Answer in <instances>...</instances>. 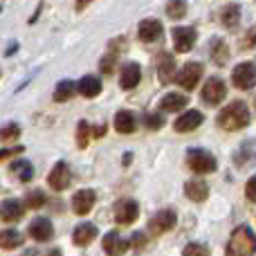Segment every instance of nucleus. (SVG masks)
Here are the masks:
<instances>
[{"label": "nucleus", "instance_id": "1", "mask_svg": "<svg viewBox=\"0 0 256 256\" xmlns=\"http://www.w3.org/2000/svg\"><path fill=\"white\" fill-rule=\"evenodd\" d=\"M216 122L222 130H240L250 124V108L245 106V102H232L218 112Z\"/></svg>", "mask_w": 256, "mask_h": 256}, {"label": "nucleus", "instance_id": "2", "mask_svg": "<svg viewBox=\"0 0 256 256\" xmlns=\"http://www.w3.org/2000/svg\"><path fill=\"white\" fill-rule=\"evenodd\" d=\"M256 254V234L248 225H240L232 232L225 256H254Z\"/></svg>", "mask_w": 256, "mask_h": 256}, {"label": "nucleus", "instance_id": "3", "mask_svg": "<svg viewBox=\"0 0 256 256\" xmlns=\"http://www.w3.org/2000/svg\"><path fill=\"white\" fill-rule=\"evenodd\" d=\"M186 164H189L191 171L200 173V176H204V173H214L218 168L216 158L204 148H189L186 150Z\"/></svg>", "mask_w": 256, "mask_h": 256}, {"label": "nucleus", "instance_id": "4", "mask_svg": "<svg viewBox=\"0 0 256 256\" xmlns=\"http://www.w3.org/2000/svg\"><path fill=\"white\" fill-rule=\"evenodd\" d=\"M232 84L236 86L238 90H252L256 86V66L252 61L238 63L232 72Z\"/></svg>", "mask_w": 256, "mask_h": 256}, {"label": "nucleus", "instance_id": "5", "mask_svg": "<svg viewBox=\"0 0 256 256\" xmlns=\"http://www.w3.org/2000/svg\"><path fill=\"white\" fill-rule=\"evenodd\" d=\"M227 97V86L220 76H212V79L204 81L202 86V102L212 104V106H218L222 99Z\"/></svg>", "mask_w": 256, "mask_h": 256}, {"label": "nucleus", "instance_id": "6", "mask_svg": "<svg viewBox=\"0 0 256 256\" xmlns=\"http://www.w3.org/2000/svg\"><path fill=\"white\" fill-rule=\"evenodd\" d=\"M200 76H202V63H198V61H191V63H184V66H182V70L178 72L176 81L182 86V88H186V90H194L196 86H198Z\"/></svg>", "mask_w": 256, "mask_h": 256}, {"label": "nucleus", "instance_id": "7", "mask_svg": "<svg viewBox=\"0 0 256 256\" xmlns=\"http://www.w3.org/2000/svg\"><path fill=\"white\" fill-rule=\"evenodd\" d=\"M155 70H158V79L160 84H171L176 74V58H173L171 52H160L158 58H155Z\"/></svg>", "mask_w": 256, "mask_h": 256}, {"label": "nucleus", "instance_id": "8", "mask_svg": "<svg viewBox=\"0 0 256 256\" xmlns=\"http://www.w3.org/2000/svg\"><path fill=\"white\" fill-rule=\"evenodd\" d=\"M176 222H178L176 212H173V209H162V212H158L148 220V232H153V234H164V232L173 230Z\"/></svg>", "mask_w": 256, "mask_h": 256}, {"label": "nucleus", "instance_id": "9", "mask_svg": "<svg viewBox=\"0 0 256 256\" xmlns=\"http://www.w3.org/2000/svg\"><path fill=\"white\" fill-rule=\"evenodd\" d=\"M196 40H198V34H196L194 27H176L173 30V48H176V52L180 54L189 52L196 45Z\"/></svg>", "mask_w": 256, "mask_h": 256}, {"label": "nucleus", "instance_id": "10", "mask_svg": "<svg viewBox=\"0 0 256 256\" xmlns=\"http://www.w3.org/2000/svg\"><path fill=\"white\" fill-rule=\"evenodd\" d=\"M137 214H140V207H137L135 200L130 198H122L120 202L115 204V220L120 225H132L137 220Z\"/></svg>", "mask_w": 256, "mask_h": 256}, {"label": "nucleus", "instance_id": "11", "mask_svg": "<svg viewBox=\"0 0 256 256\" xmlns=\"http://www.w3.org/2000/svg\"><path fill=\"white\" fill-rule=\"evenodd\" d=\"M48 184H50V189H54V191H66L68 189V184H70V168H68L66 162L54 164V168L48 176Z\"/></svg>", "mask_w": 256, "mask_h": 256}, {"label": "nucleus", "instance_id": "12", "mask_svg": "<svg viewBox=\"0 0 256 256\" xmlns=\"http://www.w3.org/2000/svg\"><path fill=\"white\" fill-rule=\"evenodd\" d=\"M94 200H97V196H94L92 189L76 191V194L72 196V212H74L76 216H86V214H90V209L94 207Z\"/></svg>", "mask_w": 256, "mask_h": 256}, {"label": "nucleus", "instance_id": "13", "mask_svg": "<svg viewBox=\"0 0 256 256\" xmlns=\"http://www.w3.org/2000/svg\"><path fill=\"white\" fill-rule=\"evenodd\" d=\"M162 22L155 20V18H148V20H142L140 27H137V36L144 43H155V40L162 38Z\"/></svg>", "mask_w": 256, "mask_h": 256}, {"label": "nucleus", "instance_id": "14", "mask_svg": "<svg viewBox=\"0 0 256 256\" xmlns=\"http://www.w3.org/2000/svg\"><path fill=\"white\" fill-rule=\"evenodd\" d=\"M202 122H204V117L200 110H186L184 115H180L176 122H173V128H176L178 132H191L202 124Z\"/></svg>", "mask_w": 256, "mask_h": 256}, {"label": "nucleus", "instance_id": "15", "mask_svg": "<svg viewBox=\"0 0 256 256\" xmlns=\"http://www.w3.org/2000/svg\"><path fill=\"white\" fill-rule=\"evenodd\" d=\"M30 236L34 240H38V243H45V240H50L54 236V227L52 222L48 220V218H34V220L30 222Z\"/></svg>", "mask_w": 256, "mask_h": 256}, {"label": "nucleus", "instance_id": "16", "mask_svg": "<svg viewBox=\"0 0 256 256\" xmlns=\"http://www.w3.org/2000/svg\"><path fill=\"white\" fill-rule=\"evenodd\" d=\"M102 243H104V250H106L108 256H122V254H126L128 245H130L126 238H122L120 232H108V234L104 236Z\"/></svg>", "mask_w": 256, "mask_h": 256}, {"label": "nucleus", "instance_id": "17", "mask_svg": "<svg viewBox=\"0 0 256 256\" xmlns=\"http://www.w3.org/2000/svg\"><path fill=\"white\" fill-rule=\"evenodd\" d=\"M94 238H97V227L92 222H81L72 232V240H74L76 248H88Z\"/></svg>", "mask_w": 256, "mask_h": 256}, {"label": "nucleus", "instance_id": "18", "mask_svg": "<svg viewBox=\"0 0 256 256\" xmlns=\"http://www.w3.org/2000/svg\"><path fill=\"white\" fill-rule=\"evenodd\" d=\"M22 214H25V207H22V202L16 198H7L0 204V218H2L4 222H18L22 218Z\"/></svg>", "mask_w": 256, "mask_h": 256}, {"label": "nucleus", "instance_id": "19", "mask_svg": "<svg viewBox=\"0 0 256 256\" xmlns=\"http://www.w3.org/2000/svg\"><path fill=\"white\" fill-rule=\"evenodd\" d=\"M184 196L189 200H194V202H202L209 196V184L202 178H194V180H189L184 184Z\"/></svg>", "mask_w": 256, "mask_h": 256}, {"label": "nucleus", "instance_id": "20", "mask_svg": "<svg viewBox=\"0 0 256 256\" xmlns=\"http://www.w3.org/2000/svg\"><path fill=\"white\" fill-rule=\"evenodd\" d=\"M142 81V68L137 63H126L124 70H122V76H120V84L124 90H132L137 88V84Z\"/></svg>", "mask_w": 256, "mask_h": 256}, {"label": "nucleus", "instance_id": "21", "mask_svg": "<svg viewBox=\"0 0 256 256\" xmlns=\"http://www.w3.org/2000/svg\"><path fill=\"white\" fill-rule=\"evenodd\" d=\"M115 128H117V132H122V135H130V132H135V128H137L135 115H132L130 110H120L115 115Z\"/></svg>", "mask_w": 256, "mask_h": 256}, {"label": "nucleus", "instance_id": "22", "mask_svg": "<svg viewBox=\"0 0 256 256\" xmlns=\"http://www.w3.org/2000/svg\"><path fill=\"white\" fill-rule=\"evenodd\" d=\"M76 88H79V92L84 94L86 99H94L99 92H102V81H99L97 76L88 74V76H84V79L76 84Z\"/></svg>", "mask_w": 256, "mask_h": 256}, {"label": "nucleus", "instance_id": "23", "mask_svg": "<svg viewBox=\"0 0 256 256\" xmlns=\"http://www.w3.org/2000/svg\"><path fill=\"white\" fill-rule=\"evenodd\" d=\"M184 106H186V97L180 92H168V94H164L162 102H160V108H162L164 112H178Z\"/></svg>", "mask_w": 256, "mask_h": 256}, {"label": "nucleus", "instance_id": "24", "mask_svg": "<svg viewBox=\"0 0 256 256\" xmlns=\"http://www.w3.org/2000/svg\"><path fill=\"white\" fill-rule=\"evenodd\" d=\"M209 54H212V58H214L216 66H225V63L230 61V48H227V43L222 38L212 40V45H209Z\"/></svg>", "mask_w": 256, "mask_h": 256}, {"label": "nucleus", "instance_id": "25", "mask_svg": "<svg viewBox=\"0 0 256 256\" xmlns=\"http://www.w3.org/2000/svg\"><path fill=\"white\" fill-rule=\"evenodd\" d=\"M76 84L74 81H70V79H66V81H58L56 84V88H54V102H68V99H72V94L76 92Z\"/></svg>", "mask_w": 256, "mask_h": 256}, {"label": "nucleus", "instance_id": "26", "mask_svg": "<svg viewBox=\"0 0 256 256\" xmlns=\"http://www.w3.org/2000/svg\"><path fill=\"white\" fill-rule=\"evenodd\" d=\"M9 171H12L14 176H18L20 182H30L32 178H34V166H32L27 160H16V162H12Z\"/></svg>", "mask_w": 256, "mask_h": 256}, {"label": "nucleus", "instance_id": "27", "mask_svg": "<svg viewBox=\"0 0 256 256\" xmlns=\"http://www.w3.org/2000/svg\"><path fill=\"white\" fill-rule=\"evenodd\" d=\"M22 245V234L16 230H2L0 232V248L2 250H16Z\"/></svg>", "mask_w": 256, "mask_h": 256}, {"label": "nucleus", "instance_id": "28", "mask_svg": "<svg viewBox=\"0 0 256 256\" xmlns=\"http://www.w3.org/2000/svg\"><path fill=\"white\" fill-rule=\"evenodd\" d=\"M220 20H222V25H225L227 30H234V27L240 22V4H236V2L227 4V7L222 9Z\"/></svg>", "mask_w": 256, "mask_h": 256}, {"label": "nucleus", "instance_id": "29", "mask_svg": "<svg viewBox=\"0 0 256 256\" xmlns=\"http://www.w3.org/2000/svg\"><path fill=\"white\" fill-rule=\"evenodd\" d=\"M90 135H94V128L88 122H79V126H76V146L86 148L90 142Z\"/></svg>", "mask_w": 256, "mask_h": 256}, {"label": "nucleus", "instance_id": "30", "mask_svg": "<svg viewBox=\"0 0 256 256\" xmlns=\"http://www.w3.org/2000/svg\"><path fill=\"white\" fill-rule=\"evenodd\" d=\"M254 158H256V155H254V146L250 144V142H248V144H243V146H240V150L234 155V160H236V166H245V164H248V162H254Z\"/></svg>", "mask_w": 256, "mask_h": 256}, {"label": "nucleus", "instance_id": "31", "mask_svg": "<svg viewBox=\"0 0 256 256\" xmlns=\"http://www.w3.org/2000/svg\"><path fill=\"white\" fill-rule=\"evenodd\" d=\"M166 14H168V18H173V20H180V18L186 16V2H184V0L168 2L166 4Z\"/></svg>", "mask_w": 256, "mask_h": 256}, {"label": "nucleus", "instance_id": "32", "mask_svg": "<svg viewBox=\"0 0 256 256\" xmlns=\"http://www.w3.org/2000/svg\"><path fill=\"white\" fill-rule=\"evenodd\" d=\"M45 200H48V196H45L40 189H36V191H32V194H27L25 204H27L30 209H40V207L45 204Z\"/></svg>", "mask_w": 256, "mask_h": 256}, {"label": "nucleus", "instance_id": "33", "mask_svg": "<svg viewBox=\"0 0 256 256\" xmlns=\"http://www.w3.org/2000/svg\"><path fill=\"white\" fill-rule=\"evenodd\" d=\"M20 137V126L18 124H7L0 128V142H16Z\"/></svg>", "mask_w": 256, "mask_h": 256}, {"label": "nucleus", "instance_id": "34", "mask_svg": "<svg viewBox=\"0 0 256 256\" xmlns=\"http://www.w3.org/2000/svg\"><path fill=\"white\" fill-rule=\"evenodd\" d=\"M182 256H209V248L202 243H189L182 250Z\"/></svg>", "mask_w": 256, "mask_h": 256}, {"label": "nucleus", "instance_id": "35", "mask_svg": "<svg viewBox=\"0 0 256 256\" xmlns=\"http://www.w3.org/2000/svg\"><path fill=\"white\" fill-rule=\"evenodd\" d=\"M117 54H112V52H108L106 56L99 61V68H102V72L104 74H112V70H115V66H117Z\"/></svg>", "mask_w": 256, "mask_h": 256}, {"label": "nucleus", "instance_id": "36", "mask_svg": "<svg viewBox=\"0 0 256 256\" xmlns=\"http://www.w3.org/2000/svg\"><path fill=\"white\" fill-rule=\"evenodd\" d=\"M144 122H146V128H148V130H160V128L164 126L162 115H158V112H148V115L144 117Z\"/></svg>", "mask_w": 256, "mask_h": 256}, {"label": "nucleus", "instance_id": "37", "mask_svg": "<svg viewBox=\"0 0 256 256\" xmlns=\"http://www.w3.org/2000/svg\"><path fill=\"white\" fill-rule=\"evenodd\" d=\"M240 48L243 50H252V48H256V27H252V30L248 32V34L240 38Z\"/></svg>", "mask_w": 256, "mask_h": 256}, {"label": "nucleus", "instance_id": "38", "mask_svg": "<svg viewBox=\"0 0 256 256\" xmlns=\"http://www.w3.org/2000/svg\"><path fill=\"white\" fill-rule=\"evenodd\" d=\"M245 196H248L252 202H256V176L250 178L248 184H245Z\"/></svg>", "mask_w": 256, "mask_h": 256}, {"label": "nucleus", "instance_id": "39", "mask_svg": "<svg viewBox=\"0 0 256 256\" xmlns=\"http://www.w3.org/2000/svg\"><path fill=\"white\" fill-rule=\"evenodd\" d=\"M22 146H14V148H0V160H9L14 158V155H20L22 153Z\"/></svg>", "mask_w": 256, "mask_h": 256}, {"label": "nucleus", "instance_id": "40", "mask_svg": "<svg viewBox=\"0 0 256 256\" xmlns=\"http://www.w3.org/2000/svg\"><path fill=\"white\" fill-rule=\"evenodd\" d=\"M144 236H142V234H135V236H132V240H130V243L132 245H137V248H140V245H144Z\"/></svg>", "mask_w": 256, "mask_h": 256}, {"label": "nucleus", "instance_id": "41", "mask_svg": "<svg viewBox=\"0 0 256 256\" xmlns=\"http://www.w3.org/2000/svg\"><path fill=\"white\" fill-rule=\"evenodd\" d=\"M16 50H18V43H12V45L7 48V52H4V56H12V54L16 52Z\"/></svg>", "mask_w": 256, "mask_h": 256}, {"label": "nucleus", "instance_id": "42", "mask_svg": "<svg viewBox=\"0 0 256 256\" xmlns=\"http://www.w3.org/2000/svg\"><path fill=\"white\" fill-rule=\"evenodd\" d=\"M52 256H58V250H54V252H52Z\"/></svg>", "mask_w": 256, "mask_h": 256}]
</instances>
